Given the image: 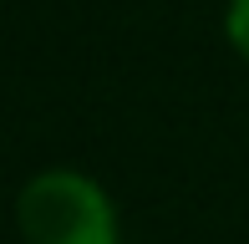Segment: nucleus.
Here are the masks:
<instances>
[{
  "label": "nucleus",
  "instance_id": "f257e3e1",
  "mask_svg": "<svg viewBox=\"0 0 249 244\" xmlns=\"http://www.w3.org/2000/svg\"><path fill=\"white\" fill-rule=\"evenodd\" d=\"M16 229L26 244H122L107 188L76 168H41L16 193Z\"/></svg>",
  "mask_w": 249,
  "mask_h": 244
},
{
  "label": "nucleus",
  "instance_id": "f03ea898",
  "mask_svg": "<svg viewBox=\"0 0 249 244\" xmlns=\"http://www.w3.org/2000/svg\"><path fill=\"white\" fill-rule=\"evenodd\" d=\"M224 36H229V46L249 61V0H229V10H224Z\"/></svg>",
  "mask_w": 249,
  "mask_h": 244
}]
</instances>
